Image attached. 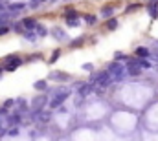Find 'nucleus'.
<instances>
[{"mask_svg":"<svg viewBox=\"0 0 158 141\" xmlns=\"http://www.w3.org/2000/svg\"><path fill=\"white\" fill-rule=\"evenodd\" d=\"M68 95H70V90H64V92L57 94V95L53 97V101H52V105H50V106H52V108H57V106H61V105H63V101H64Z\"/></svg>","mask_w":158,"mask_h":141,"instance_id":"1","label":"nucleus"},{"mask_svg":"<svg viewBox=\"0 0 158 141\" xmlns=\"http://www.w3.org/2000/svg\"><path fill=\"white\" fill-rule=\"evenodd\" d=\"M140 71H142V68L138 66V61H131L127 64V68H125V73L127 75H140Z\"/></svg>","mask_w":158,"mask_h":141,"instance_id":"2","label":"nucleus"},{"mask_svg":"<svg viewBox=\"0 0 158 141\" xmlns=\"http://www.w3.org/2000/svg\"><path fill=\"white\" fill-rule=\"evenodd\" d=\"M20 64V59H17V57H7V64H6V70L7 71H13L17 66Z\"/></svg>","mask_w":158,"mask_h":141,"instance_id":"3","label":"nucleus"},{"mask_svg":"<svg viewBox=\"0 0 158 141\" xmlns=\"http://www.w3.org/2000/svg\"><path fill=\"white\" fill-rule=\"evenodd\" d=\"M44 103H46V97H44V95L37 97V99L33 101V112H35V114H39V112H40V108L44 106Z\"/></svg>","mask_w":158,"mask_h":141,"instance_id":"4","label":"nucleus"},{"mask_svg":"<svg viewBox=\"0 0 158 141\" xmlns=\"http://www.w3.org/2000/svg\"><path fill=\"white\" fill-rule=\"evenodd\" d=\"M35 26H37V24H35L33 18H26V20L22 22V28H28V30H35Z\"/></svg>","mask_w":158,"mask_h":141,"instance_id":"5","label":"nucleus"},{"mask_svg":"<svg viewBox=\"0 0 158 141\" xmlns=\"http://www.w3.org/2000/svg\"><path fill=\"white\" fill-rule=\"evenodd\" d=\"M136 55H138V57H147V55H149V50H147V48H138V50H136Z\"/></svg>","mask_w":158,"mask_h":141,"instance_id":"6","label":"nucleus"},{"mask_svg":"<svg viewBox=\"0 0 158 141\" xmlns=\"http://www.w3.org/2000/svg\"><path fill=\"white\" fill-rule=\"evenodd\" d=\"M112 13H114V9H112V7H103V11H101V15H103L105 18H109Z\"/></svg>","mask_w":158,"mask_h":141,"instance_id":"7","label":"nucleus"},{"mask_svg":"<svg viewBox=\"0 0 158 141\" xmlns=\"http://www.w3.org/2000/svg\"><path fill=\"white\" fill-rule=\"evenodd\" d=\"M116 28H118V22H116V20H114V18H112V20H109V22H107V30H116Z\"/></svg>","mask_w":158,"mask_h":141,"instance_id":"8","label":"nucleus"},{"mask_svg":"<svg viewBox=\"0 0 158 141\" xmlns=\"http://www.w3.org/2000/svg\"><path fill=\"white\" fill-rule=\"evenodd\" d=\"M46 88V81H37L35 83V90H44Z\"/></svg>","mask_w":158,"mask_h":141,"instance_id":"9","label":"nucleus"},{"mask_svg":"<svg viewBox=\"0 0 158 141\" xmlns=\"http://www.w3.org/2000/svg\"><path fill=\"white\" fill-rule=\"evenodd\" d=\"M22 7H24V4H11V6H9L11 11H20Z\"/></svg>","mask_w":158,"mask_h":141,"instance_id":"10","label":"nucleus"},{"mask_svg":"<svg viewBox=\"0 0 158 141\" xmlns=\"http://www.w3.org/2000/svg\"><path fill=\"white\" fill-rule=\"evenodd\" d=\"M85 20H86V24H96V17L94 15H85Z\"/></svg>","mask_w":158,"mask_h":141,"instance_id":"11","label":"nucleus"},{"mask_svg":"<svg viewBox=\"0 0 158 141\" xmlns=\"http://www.w3.org/2000/svg\"><path fill=\"white\" fill-rule=\"evenodd\" d=\"M114 57H116V61H125V59H129L127 55H123V53H119V51H116V53H114Z\"/></svg>","mask_w":158,"mask_h":141,"instance_id":"12","label":"nucleus"},{"mask_svg":"<svg viewBox=\"0 0 158 141\" xmlns=\"http://www.w3.org/2000/svg\"><path fill=\"white\" fill-rule=\"evenodd\" d=\"M151 17H158V2L151 7Z\"/></svg>","mask_w":158,"mask_h":141,"instance_id":"13","label":"nucleus"},{"mask_svg":"<svg viewBox=\"0 0 158 141\" xmlns=\"http://www.w3.org/2000/svg\"><path fill=\"white\" fill-rule=\"evenodd\" d=\"M6 33H9V28L4 26V24H0V35H6Z\"/></svg>","mask_w":158,"mask_h":141,"instance_id":"14","label":"nucleus"},{"mask_svg":"<svg viewBox=\"0 0 158 141\" xmlns=\"http://www.w3.org/2000/svg\"><path fill=\"white\" fill-rule=\"evenodd\" d=\"M48 117H50V115H48L46 112H40L39 114V121H48Z\"/></svg>","mask_w":158,"mask_h":141,"instance_id":"15","label":"nucleus"},{"mask_svg":"<svg viewBox=\"0 0 158 141\" xmlns=\"http://www.w3.org/2000/svg\"><path fill=\"white\" fill-rule=\"evenodd\" d=\"M13 30H15V31H19V33H24V31H26V30L22 28V24H15V28H13Z\"/></svg>","mask_w":158,"mask_h":141,"instance_id":"16","label":"nucleus"},{"mask_svg":"<svg viewBox=\"0 0 158 141\" xmlns=\"http://www.w3.org/2000/svg\"><path fill=\"white\" fill-rule=\"evenodd\" d=\"M53 79H57V81H64V79H68V75H63V73H57V75H53Z\"/></svg>","mask_w":158,"mask_h":141,"instance_id":"17","label":"nucleus"},{"mask_svg":"<svg viewBox=\"0 0 158 141\" xmlns=\"http://www.w3.org/2000/svg\"><path fill=\"white\" fill-rule=\"evenodd\" d=\"M7 134H9V136H17V134H19V128H17V127H13V128H9V130H7Z\"/></svg>","mask_w":158,"mask_h":141,"instance_id":"18","label":"nucleus"},{"mask_svg":"<svg viewBox=\"0 0 158 141\" xmlns=\"http://www.w3.org/2000/svg\"><path fill=\"white\" fill-rule=\"evenodd\" d=\"M35 28H37V33H39L40 37H44V35H46V30H44L42 26H35Z\"/></svg>","mask_w":158,"mask_h":141,"instance_id":"19","label":"nucleus"},{"mask_svg":"<svg viewBox=\"0 0 158 141\" xmlns=\"http://www.w3.org/2000/svg\"><path fill=\"white\" fill-rule=\"evenodd\" d=\"M57 57H59V50H55V51H53V55H52L50 62H55V61H57Z\"/></svg>","mask_w":158,"mask_h":141,"instance_id":"20","label":"nucleus"},{"mask_svg":"<svg viewBox=\"0 0 158 141\" xmlns=\"http://www.w3.org/2000/svg\"><path fill=\"white\" fill-rule=\"evenodd\" d=\"M13 103H15L13 99H7V101L4 103V108H9V106H13Z\"/></svg>","mask_w":158,"mask_h":141,"instance_id":"21","label":"nucleus"},{"mask_svg":"<svg viewBox=\"0 0 158 141\" xmlns=\"http://www.w3.org/2000/svg\"><path fill=\"white\" fill-rule=\"evenodd\" d=\"M19 106H20V110H26V101L20 99V101H19Z\"/></svg>","mask_w":158,"mask_h":141,"instance_id":"22","label":"nucleus"},{"mask_svg":"<svg viewBox=\"0 0 158 141\" xmlns=\"http://www.w3.org/2000/svg\"><path fill=\"white\" fill-rule=\"evenodd\" d=\"M26 37H28L30 40H35V33H26Z\"/></svg>","mask_w":158,"mask_h":141,"instance_id":"23","label":"nucleus"},{"mask_svg":"<svg viewBox=\"0 0 158 141\" xmlns=\"http://www.w3.org/2000/svg\"><path fill=\"white\" fill-rule=\"evenodd\" d=\"M40 2H44V0H33V2H31V6H39Z\"/></svg>","mask_w":158,"mask_h":141,"instance_id":"24","label":"nucleus"}]
</instances>
